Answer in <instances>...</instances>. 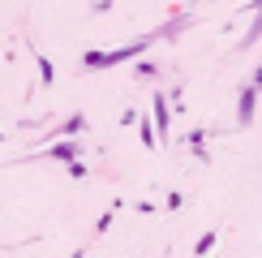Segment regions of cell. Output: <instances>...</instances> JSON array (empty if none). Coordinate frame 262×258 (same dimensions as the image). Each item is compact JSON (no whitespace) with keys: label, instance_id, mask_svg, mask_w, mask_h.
Returning <instances> with one entry per match:
<instances>
[{"label":"cell","instance_id":"6da1fadb","mask_svg":"<svg viewBox=\"0 0 262 258\" xmlns=\"http://www.w3.org/2000/svg\"><path fill=\"white\" fill-rule=\"evenodd\" d=\"M258 26H262V22H258Z\"/></svg>","mask_w":262,"mask_h":258}]
</instances>
